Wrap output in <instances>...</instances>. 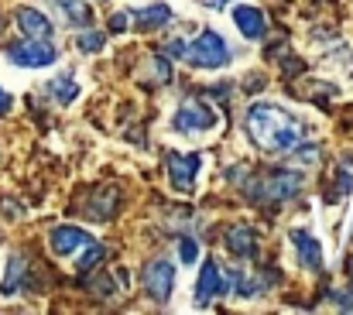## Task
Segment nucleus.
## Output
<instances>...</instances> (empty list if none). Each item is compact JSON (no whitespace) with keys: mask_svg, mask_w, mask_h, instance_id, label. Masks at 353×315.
Returning <instances> with one entry per match:
<instances>
[{"mask_svg":"<svg viewBox=\"0 0 353 315\" xmlns=\"http://www.w3.org/2000/svg\"><path fill=\"white\" fill-rule=\"evenodd\" d=\"M243 127H247L250 141L257 148L271 151V154H281V151L299 148L305 141V134H309L305 123L292 110H285V106H278V103H254L247 110V116H243Z\"/></svg>","mask_w":353,"mask_h":315,"instance_id":"obj_1","label":"nucleus"},{"mask_svg":"<svg viewBox=\"0 0 353 315\" xmlns=\"http://www.w3.org/2000/svg\"><path fill=\"white\" fill-rule=\"evenodd\" d=\"M299 192H302V175L292 168H274L247 185V196L254 203H285V199H295Z\"/></svg>","mask_w":353,"mask_h":315,"instance_id":"obj_2","label":"nucleus"},{"mask_svg":"<svg viewBox=\"0 0 353 315\" xmlns=\"http://www.w3.org/2000/svg\"><path fill=\"white\" fill-rule=\"evenodd\" d=\"M185 59L196 69H223V65H230L234 52H230V45H227V38L220 31L206 28V31H199L196 41L185 45Z\"/></svg>","mask_w":353,"mask_h":315,"instance_id":"obj_3","label":"nucleus"},{"mask_svg":"<svg viewBox=\"0 0 353 315\" xmlns=\"http://www.w3.org/2000/svg\"><path fill=\"white\" fill-rule=\"evenodd\" d=\"M216 127H220L216 106L203 103V100H196V96L182 100L179 110H175V116H172V130H175V134H185V137H192V134H210V130H216Z\"/></svg>","mask_w":353,"mask_h":315,"instance_id":"obj_4","label":"nucleus"},{"mask_svg":"<svg viewBox=\"0 0 353 315\" xmlns=\"http://www.w3.org/2000/svg\"><path fill=\"white\" fill-rule=\"evenodd\" d=\"M7 59H10L14 65H21V69H45V65H55L59 52L52 48V41H34V38H28V41H21V45H10V48H7Z\"/></svg>","mask_w":353,"mask_h":315,"instance_id":"obj_5","label":"nucleus"},{"mask_svg":"<svg viewBox=\"0 0 353 315\" xmlns=\"http://www.w3.org/2000/svg\"><path fill=\"white\" fill-rule=\"evenodd\" d=\"M172 288H175V267L165 257L151 261L144 267V292H148V298L158 302V305H165L172 298Z\"/></svg>","mask_w":353,"mask_h":315,"instance_id":"obj_6","label":"nucleus"},{"mask_svg":"<svg viewBox=\"0 0 353 315\" xmlns=\"http://www.w3.org/2000/svg\"><path fill=\"white\" fill-rule=\"evenodd\" d=\"M227 292H230L227 271L220 267V261H206L199 271V281H196V305H210V302L223 298Z\"/></svg>","mask_w":353,"mask_h":315,"instance_id":"obj_7","label":"nucleus"},{"mask_svg":"<svg viewBox=\"0 0 353 315\" xmlns=\"http://www.w3.org/2000/svg\"><path fill=\"white\" fill-rule=\"evenodd\" d=\"M203 168V154H168V179L175 192H192L196 175Z\"/></svg>","mask_w":353,"mask_h":315,"instance_id":"obj_8","label":"nucleus"},{"mask_svg":"<svg viewBox=\"0 0 353 315\" xmlns=\"http://www.w3.org/2000/svg\"><path fill=\"white\" fill-rule=\"evenodd\" d=\"M288 240H292V247H295V261H299L305 271H323V267H326L323 243H319L309 230H292Z\"/></svg>","mask_w":353,"mask_h":315,"instance_id":"obj_9","label":"nucleus"},{"mask_svg":"<svg viewBox=\"0 0 353 315\" xmlns=\"http://www.w3.org/2000/svg\"><path fill=\"white\" fill-rule=\"evenodd\" d=\"M48 243H52V250H55L59 257H69V254H79L83 247H90L93 236H90L83 226H55Z\"/></svg>","mask_w":353,"mask_h":315,"instance_id":"obj_10","label":"nucleus"},{"mask_svg":"<svg viewBox=\"0 0 353 315\" xmlns=\"http://www.w3.org/2000/svg\"><path fill=\"white\" fill-rule=\"evenodd\" d=\"M223 243H227V250H230L234 257H240V261H250V257L257 254V233H254L247 223H234V226H227Z\"/></svg>","mask_w":353,"mask_h":315,"instance_id":"obj_11","label":"nucleus"},{"mask_svg":"<svg viewBox=\"0 0 353 315\" xmlns=\"http://www.w3.org/2000/svg\"><path fill=\"white\" fill-rule=\"evenodd\" d=\"M17 28H21L28 38H34V41H52V34H55L52 21H48L41 10H34V7H21V10H17Z\"/></svg>","mask_w":353,"mask_h":315,"instance_id":"obj_12","label":"nucleus"},{"mask_svg":"<svg viewBox=\"0 0 353 315\" xmlns=\"http://www.w3.org/2000/svg\"><path fill=\"white\" fill-rule=\"evenodd\" d=\"M130 21L137 24V31H154V28H165V24L172 21V7H168L165 0H158V3L137 7V10L130 14Z\"/></svg>","mask_w":353,"mask_h":315,"instance_id":"obj_13","label":"nucleus"},{"mask_svg":"<svg viewBox=\"0 0 353 315\" xmlns=\"http://www.w3.org/2000/svg\"><path fill=\"white\" fill-rule=\"evenodd\" d=\"M234 24H236V31L243 38H250V41H257L264 34V14L257 7H247V3L234 7Z\"/></svg>","mask_w":353,"mask_h":315,"instance_id":"obj_14","label":"nucleus"},{"mask_svg":"<svg viewBox=\"0 0 353 315\" xmlns=\"http://www.w3.org/2000/svg\"><path fill=\"white\" fill-rule=\"evenodd\" d=\"M117 203H120L117 189H100V192H93V199H90V216H93V223H107V219H114Z\"/></svg>","mask_w":353,"mask_h":315,"instance_id":"obj_15","label":"nucleus"},{"mask_svg":"<svg viewBox=\"0 0 353 315\" xmlns=\"http://www.w3.org/2000/svg\"><path fill=\"white\" fill-rule=\"evenodd\" d=\"M55 10H62V17H65V24H72V28H90V7L83 3V0H48Z\"/></svg>","mask_w":353,"mask_h":315,"instance_id":"obj_16","label":"nucleus"},{"mask_svg":"<svg viewBox=\"0 0 353 315\" xmlns=\"http://www.w3.org/2000/svg\"><path fill=\"white\" fill-rule=\"evenodd\" d=\"M48 90H52V96L59 103L69 106V103H76V96H79V79H76V72H62L59 79L48 83Z\"/></svg>","mask_w":353,"mask_h":315,"instance_id":"obj_17","label":"nucleus"},{"mask_svg":"<svg viewBox=\"0 0 353 315\" xmlns=\"http://www.w3.org/2000/svg\"><path fill=\"white\" fill-rule=\"evenodd\" d=\"M24 271H28V257L14 254V257L7 261V278H3L0 292H3V295H14V292H17V288L24 285Z\"/></svg>","mask_w":353,"mask_h":315,"instance_id":"obj_18","label":"nucleus"},{"mask_svg":"<svg viewBox=\"0 0 353 315\" xmlns=\"http://www.w3.org/2000/svg\"><path fill=\"white\" fill-rule=\"evenodd\" d=\"M79 254H83V257L76 261V271H79V274H90V271H93V267L107 257V247H100V243L93 240V243H90V247H83Z\"/></svg>","mask_w":353,"mask_h":315,"instance_id":"obj_19","label":"nucleus"},{"mask_svg":"<svg viewBox=\"0 0 353 315\" xmlns=\"http://www.w3.org/2000/svg\"><path fill=\"white\" fill-rule=\"evenodd\" d=\"M103 41H107V34H103V31H90V28H83V34L76 38V48H79V52H86V55H93V52H100V48H103Z\"/></svg>","mask_w":353,"mask_h":315,"instance_id":"obj_20","label":"nucleus"},{"mask_svg":"<svg viewBox=\"0 0 353 315\" xmlns=\"http://www.w3.org/2000/svg\"><path fill=\"white\" fill-rule=\"evenodd\" d=\"M292 161H295V165H302V168H312V165L319 161V148L302 141L299 148H292Z\"/></svg>","mask_w":353,"mask_h":315,"instance_id":"obj_21","label":"nucleus"},{"mask_svg":"<svg viewBox=\"0 0 353 315\" xmlns=\"http://www.w3.org/2000/svg\"><path fill=\"white\" fill-rule=\"evenodd\" d=\"M179 261H182L185 267H192V264L199 261V243H196L192 236H182V240H179Z\"/></svg>","mask_w":353,"mask_h":315,"instance_id":"obj_22","label":"nucleus"},{"mask_svg":"<svg viewBox=\"0 0 353 315\" xmlns=\"http://www.w3.org/2000/svg\"><path fill=\"white\" fill-rule=\"evenodd\" d=\"M353 192V175L347 168H340V175H336V185H333V196H330V203H340V199H347Z\"/></svg>","mask_w":353,"mask_h":315,"instance_id":"obj_23","label":"nucleus"},{"mask_svg":"<svg viewBox=\"0 0 353 315\" xmlns=\"http://www.w3.org/2000/svg\"><path fill=\"white\" fill-rule=\"evenodd\" d=\"M151 65H154V76H158L161 83H172V65L165 62V52H154V59H151Z\"/></svg>","mask_w":353,"mask_h":315,"instance_id":"obj_24","label":"nucleus"},{"mask_svg":"<svg viewBox=\"0 0 353 315\" xmlns=\"http://www.w3.org/2000/svg\"><path fill=\"white\" fill-rule=\"evenodd\" d=\"M127 24H130V14H114V17H110V31H114V34H123Z\"/></svg>","mask_w":353,"mask_h":315,"instance_id":"obj_25","label":"nucleus"},{"mask_svg":"<svg viewBox=\"0 0 353 315\" xmlns=\"http://www.w3.org/2000/svg\"><path fill=\"white\" fill-rule=\"evenodd\" d=\"M165 52H168L172 59H185V41H182V38H175V41H168V45H165Z\"/></svg>","mask_w":353,"mask_h":315,"instance_id":"obj_26","label":"nucleus"},{"mask_svg":"<svg viewBox=\"0 0 353 315\" xmlns=\"http://www.w3.org/2000/svg\"><path fill=\"white\" fill-rule=\"evenodd\" d=\"M330 298H333L340 309H350V312H353V295H343V292H330Z\"/></svg>","mask_w":353,"mask_h":315,"instance_id":"obj_27","label":"nucleus"},{"mask_svg":"<svg viewBox=\"0 0 353 315\" xmlns=\"http://www.w3.org/2000/svg\"><path fill=\"white\" fill-rule=\"evenodd\" d=\"M10 106H14L10 93H7V90H0V116H3V113H10Z\"/></svg>","mask_w":353,"mask_h":315,"instance_id":"obj_28","label":"nucleus"},{"mask_svg":"<svg viewBox=\"0 0 353 315\" xmlns=\"http://www.w3.org/2000/svg\"><path fill=\"white\" fill-rule=\"evenodd\" d=\"M203 3L213 7V10H223V7H227V0H203Z\"/></svg>","mask_w":353,"mask_h":315,"instance_id":"obj_29","label":"nucleus"},{"mask_svg":"<svg viewBox=\"0 0 353 315\" xmlns=\"http://www.w3.org/2000/svg\"><path fill=\"white\" fill-rule=\"evenodd\" d=\"M350 243H353V233H350Z\"/></svg>","mask_w":353,"mask_h":315,"instance_id":"obj_30","label":"nucleus"}]
</instances>
